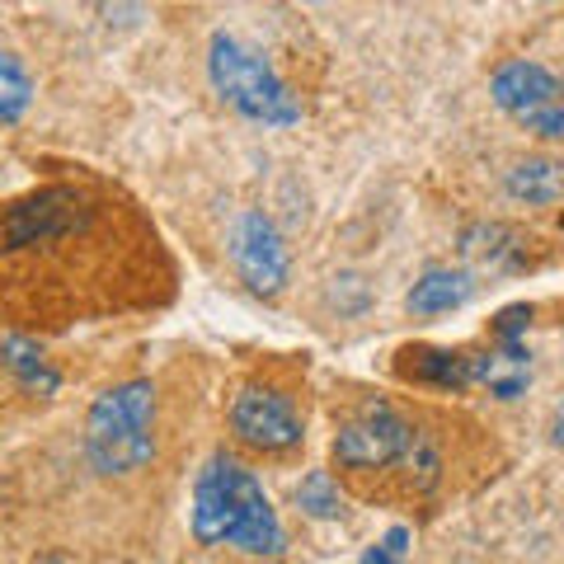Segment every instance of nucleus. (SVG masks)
<instances>
[{"label": "nucleus", "mask_w": 564, "mask_h": 564, "mask_svg": "<svg viewBox=\"0 0 564 564\" xmlns=\"http://www.w3.org/2000/svg\"><path fill=\"white\" fill-rule=\"evenodd\" d=\"M462 254L475 263V269L522 273L527 263H532V245H527L522 231H513V226H503V221H475L462 236Z\"/></svg>", "instance_id": "9d476101"}, {"label": "nucleus", "mask_w": 564, "mask_h": 564, "mask_svg": "<svg viewBox=\"0 0 564 564\" xmlns=\"http://www.w3.org/2000/svg\"><path fill=\"white\" fill-rule=\"evenodd\" d=\"M296 508L311 518H334L339 513V489H334L329 470H311L302 485H296Z\"/></svg>", "instance_id": "2eb2a0df"}, {"label": "nucleus", "mask_w": 564, "mask_h": 564, "mask_svg": "<svg viewBox=\"0 0 564 564\" xmlns=\"http://www.w3.org/2000/svg\"><path fill=\"white\" fill-rule=\"evenodd\" d=\"M489 95L527 132H536L545 141H564V80L555 70H545L541 62L513 57L494 70Z\"/></svg>", "instance_id": "423d86ee"}, {"label": "nucleus", "mask_w": 564, "mask_h": 564, "mask_svg": "<svg viewBox=\"0 0 564 564\" xmlns=\"http://www.w3.org/2000/svg\"><path fill=\"white\" fill-rule=\"evenodd\" d=\"M527 325H532V306H508V311L494 315L489 339H494V344H522Z\"/></svg>", "instance_id": "dca6fc26"}, {"label": "nucleus", "mask_w": 564, "mask_h": 564, "mask_svg": "<svg viewBox=\"0 0 564 564\" xmlns=\"http://www.w3.org/2000/svg\"><path fill=\"white\" fill-rule=\"evenodd\" d=\"M207 76L217 85V95L231 104L236 113L269 122V128H288V122L302 118V104L282 85V76L269 66L263 52H254L250 43L231 39V33H217L207 47Z\"/></svg>", "instance_id": "39448f33"}, {"label": "nucleus", "mask_w": 564, "mask_h": 564, "mask_svg": "<svg viewBox=\"0 0 564 564\" xmlns=\"http://www.w3.org/2000/svg\"><path fill=\"white\" fill-rule=\"evenodd\" d=\"M334 466L352 494L381 503H414L443 485L437 437L391 400H362L334 433Z\"/></svg>", "instance_id": "f03ea898"}, {"label": "nucleus", "mask_w": 564, "mask_h": 564, "mask_svg": "<svg viewBox=\"0 0 564 564\" xmlns=\"http://www.w3.org/2000/svg\"><path fill=\"white\" fill-rule=\"evenodd\" d=\"M85 456L99 475H128L155 456V386L122 381L85 414Z\"/></svg>", "instance_id": "20e7f679"}, {"label": "nucleus", "mask_w": 564, "mask_h": 564, "mask_svg": "<svg viewBox=\"0 0 564 564\" xmlns=\"http://www.w3.org/2000/svg\"><path fill=\"white\" fill-rule=\"evenodd\" d=\"M404 551H410V532L395 527V532H386L372 551L362 555V564H404Z\"/></svg>", "instance_id": "f3484780"}, {"label": "nucleus", "mask_w": 564, "mask_h": 564, "mask_svg": "<svg viewBox=\"0 0 564 564\" xmlns=\"http://www.w3.org/2000/svg\"><path fill=\"white\" fill-rule=\"evenodd\" d=\"M0 358H6V367L29 386V391H43V395L57 391V372L39 358V344L24 339V334H14V339L0 344Z\"/></svg>", "instance_id": "ddd939ff"}, {"label": "nucleus", "mask_w": 564, "mask_h": 564, "mask_svg": "<svg viewBox=\"0 0 564 564\" xmlns=\"http://www.w3.org/2000/svg\"><path fill=\"white\" fill-rule=\"evenodd\" d=\"M508 193L527 207H555L564 198V161H551V155H527L508 170Z\"/></svg>", "instance_id": "9b49d317"}, {"label": "nucleus", "mask_w": 564, "mask_h": 564, "mask_svg": "<svg viewBox=\"0 0 564 564\" xmlns=\"http://www.w3.org/2000/svg\"><path fill=\"white\" fill-rule=\"evenodd\" d=\"M231 259L240 278L250 282V292L259 296H273L282 292V282L292 273V254H288V240L278 236V226L263 217V212H245L231 231Z\"/></svg>", "instance_id": "6e6552de"}, {"label": "nucleus", "mask_w": 564, "mask_h": 564, "mask_svg": "<svg viewBox=\"0 0 564 564\" xmlns=\"http://www.w3.org/2000/svg\"><path fill=\"white\" fill-rule=\"evenodd\" d=\"M555 443H564V400H560V410H555Z\"/></svg>", "instance_id": "a211bd4d"}, {"label": "nucleus", "mask_w": 564, "mask_h": 564, "mask_svg": "<svg viewBox=\"0 0 564 564\" xmlns=\"http://www.w3.org/2000/svg\"><path fill=\"white\" fill-rule=\"evenodd\" d=\"M33 99V80L29 70L20 66V57H10V52H0V122H14Z\"/></svg>", "instance_id": "4468645a"}, {"label": "nucleus", "mask_w": 564, "mask_h": 564, "mask_svg": "<svg viewBox=\"0 0 564 564\" xmlns=\"http://www.w3.org/2000/svg\"><path fill=\"white\" fill-rule=\"evenodd\" d=\"M193 536L203 545H240L250 555H282L288 545L263 485L226 452L207 456L193 480Z\"/></svg>", "instance_id": "7ed1b4c3"}, {"label": "nucleus", "mask_w": 564, "mask_h": 564, "mask_svg": "<svg viewBox=\"0 0 564 564\" xmlns=\"http://www.w3.org/2000/svg\"><path fill=\"white\" fill-rule=\"evenodd\" d=\"M174 292L161 231L109 184H43L0 203V315L66 329L155 311Z\"/></svg>", "instance_id": "f257e3e1"}, {"label": "nucleus", "mask_w": 564, "mask_h": 564, "mask_svg": "<svg viewBox=\"0 0 564 564\" xmlns=\"http://www.w3.org/2000/svg\"><path fill=\"white\" fill-rule=\"evenodd\" d=\"M231 433L240 447L263 452V456H282L292 447H302V414H296L292 395H282L278 386H240V395L231 400Z\"/></svg>", "instance_id": "0eeeda50"}, {"label": "nucleus", "mask_w": 564, "mask_h": 564, "mask_svg": "<svg viewBox=\"0 0 564 564\" xmlns=\"http://www.w3.org/2000/svg\"><path fill=\"white\" fill-rule=\"evenodd\" d=\"M395 377L410 386H429V391H447L462 395L475 386V358L470 348H433V344H414L395 358Z\"/></svg>", "instance_id": "1a4fd4ad"}, {"label": "nucleus", "mask_w": 564, "mask_h": 564, "mask_svg": "<svg viewBox=\"0 0 564 564\" xmlns=\"http://www.w3.org/2000/svg\"><path fill=\"white\" fill-rule=\"evenodd\" d=\"M470 296H475V273H466V269H429L414 282L410 311L414 315H443V311L466 306Z\"/></svg>", "instance_id": "f8f14e48"}]
</instances>
